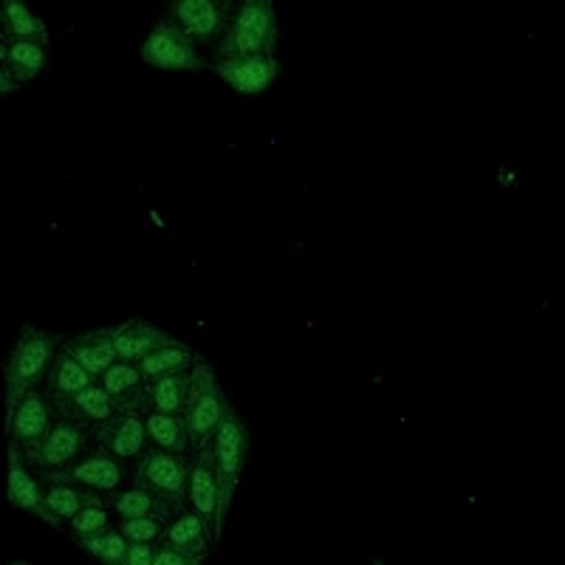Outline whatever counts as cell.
<instances>
[{
    "instance_id": "cell-1",
    "label": "cell",
    "mask_w": 565,
    "mask_h": 565,
    "mask_svg": "<svg viewBox=\"0 0 565 565\" xmlns=\"http://www.w3.org/2000/svg\"><path fill=\"white\" fill-rule=\"evenodd\" d=\"M60 337L49 334L43 328L23 326L7 362V427L12 424L14 411L26 398L29 391L49 376L54 356H57Z\"/></svg>"
},
{
    "instance_id": "cell-2",
    "label": "cell",
    "mask_w": 565,
    "mask_h": 565,
    "mask_svg": "<svg viewBox=\"0 0 565 565\" xmlns=\"http://www.w3.org/2000/svg\"><path fill=\"white\" fill-rule=\"evenodd\" d=\"M277 45V14L271 0H241L232 14L230 32L215 49L218 60L264 54L271 57Z\"/></svg>"
},
{
    "instance_id": "cell-3",
    "label": "cell",
    "mask_w": 565,
    "mask_h": 565,
    "mask_svg": "<svg viewBox=\"0 0 565 565\" xmlns=\"http://www.w3.org/2000/svg\"><path fill=\"white\" fill-rule=\"evenodd\" d=\"M215 444V472H218V521H215V534L224 532L226 514L232 507V494L238 489L241 476H244L246 456H249V430H246L244 418L235 413L230 405L224 422L218 424V430L212 436Z\"/></svg>"
},
{
    "instance_id": "cell-4",
    "label": "cell",
    "mask_w": 565,
    "mask_h": 565,
    "mask_svg": "<svg viewBox=\"0 0 565 565\" xmlns=\"http://www.w3.org/2000/svg\"><path fill=\"white\" fill-rule=\"evenodd\" d=\"M230 402H226L224 391H221L215 371L206 365L204 360L193 367V382H190V393H186L184 418L186 430H190V444L193 447H204L212 441L218 424L224 422Z\"/></svg>"
},
{
    "instance_id": "cell-5",
    "label": "cell",
    "mask_w": 565,
    "mask_h": 565,
    "mask_svg": "<svg viewBox=\"0 0 565 565\" xmlns=\"http://www.w3.org/2000/svg\"><path fill=\"white\" fill-rule=\"evenodd\" d=\"M38 478L43 483H79V487H90L97 492H116L128 481V467L97 444L94 450H85L83 456L74 458L68 467L40 469Z\"/></svg>"
},
{
    "instance_id": "cell-6",
    "label": "cell",
    "mask_w": 565,
    "mask_h": 565,
    "mask_svg": "<svg viewBox=\"0 0 565 565\" xmlns=\"http://www.w3.org/2000/svg\"><path fill=\"white\" fill-rule=\"evenodd\" d=\"M141 57L145 63L156 65L164 71H204V57H199L195 40L175 23L173 18L159 20L153 32L148 34L141 45Z\"/></svg>"
},
{
    "instance_id": "cell-7",
    "label": "cell",
    "mask_w": 565,
    "mask_h": 565,
    "mask_svg": "<svg viewBox=\"0 0 565 565\" xmlns=\"http://www.w3.org/2000/svg\"><path fill=\"white\" fill-rule=\"evenodd\" d=\"M168 18H173L195 43L218 49L226 38L235 14V3L230 0H175L168 7Z\"/></svg>"
},
{
    "instance_id": "cell-8",
    "label": "cell",
    "mask_w": 565,
    "mask_h": 565,
    "mask_svg": "<svg viewBox=\"0 0 565 565\" xmlns=\"http://www.w3.org/2000/svg\"><path fill=\"white\" fill-rule=\"evenodd\" d=\"M190 472H193V467H190L184 452H170L164 447L150 444L148 452L139 458V467H136V487L168 494L173 501L184 503L186 489H190Z\"/></svg>"
},
{
    "instance_id": "cell-9",
    "label": "cell",
    "mask_w": 565,
    "mask_h": 565,
    "mask_svg": "<svg viewBox=\"0 0 565 565\" xmlns=\"http://www.w3.org/2000/svg\"><path fill=\"white\" fill-rule=\"evenodd\" d=\"M90 438H94V427H83V424H74L68 418H57L49 436L38 447L23 452V456H26L29 467H34L38 472L40 469L68 467L74 458L90 450Z\"/></svg>"
},
{
    "instance_id": "cell-10",
    "label": "cell",
    "mask_w": 565,
    "mask_h": 565,
    "mask_svg": "<svg viewBox=\"0 0 565 565\" xmlns=\"http://www.w3.org/2000/svg\"><path fill=\"white\" fill-rule=\"evenodd\" d=\"M148 424L141 413H114L94 427V441L119 461H139L148 452Z\"/></svg>"
},
{
    "instance_id": "cell-11",
    "label": "cell",
    "mask_w": 565,
    "mask_h": 565,
    "mask_svg": "<svg viewBox=\"0 0 565 565\" xmlns=\"http://www.w3.org/2000/svg\"><path fill=\"white\" fill-rule=\"evenodd\" d=\"M40 483L43 481L29 472L26 456H23L20 444L12 438V441H9V503L23 509V512L34 514V518H40V521L49 523V526L60 529L63 521H60L52 509L45 507V489L40 487Z\"/></svg>"
},
{
    "instance_id": "cell-12",
    "label": "cell",
    "mask_w": 565,
    "mask_h": 565,
    "mask_svg": "<svg viewBox=\"0 0 565 565\" xmlns=\"http://www.w3.org/2000/svg\"><path fill=\"white\" fill-rule=\"evenodd\" d=\"M186 498L193 503V512L204 521L210 543H218L215 534V521H218V472H215V444H204L199 452V461L190 472V489Z\"/></svg>"
},
{
    "instance_id": "cell-13",
    "label": "cell",
    "mask_w": 565,
    "mask_h": 565,
    "mask_svg": "<svg viewBox=\"0 0 565 565\" xmlns=\"http://www.w3.org/2000/svg\"><path fill=\"white\" fill-rule=\"evenodd\" d=\"M57 418V407H54L49 393L29 391L26 398H23L18 411H14V418L7 427V433L9 438H14V441L20 444V450L26 452L32 450V447H38V444L49 436V430H52Z\"/></svg>"
},
{
    "instance_id": "cell-14",
    "label": "cell",
    "mask_w": 565,
    "mask_h": 565,
    "mask_svg": "<svg viewBox=\"0 0 565 565\" xmlns=\"http://www.w3.org/2000/svg\"><path fill=\"white\" fill-rule=\"evenodd\" d=\"M210 68L224 79L230 88H235L244 97H255L269 88L277 77V60L264 54H246V57L212 60Z\"/></svg>"
},
{
    "instance_id": "cell-15",
    "label": "cell",
    "mask_w": 565,
    "mask_h": 565,
    "mask_svg": "<svg viewBox=\"0 0 565 565\" xmlns=\"http://www.w3.org/2000/svg\"><path fill=\"white\" fill-rule=\"evenodd\" d=\"M49 396H52L60 418H68L74 424H83V427H97L105 418L119 413L114 402H110L108 391L99 382L77 393H49Z\"/></svg>"
},
{
    "instance_id": "cell-16",
    "label": "cell",
    "mask_w": 565,
    "mask_h": 565,
    "mask_svg": "<svg viewBox=\"0 0 565 565\" xmlns=\"http://www.w3.org/2000/svg\"><path fill=\"white\" fill-rule=\"evenodd\" d=\"M99 385L108 391L110 402H114L119 413H145L150 382L141 376L139 365H134V362H114L99 376Z\"/></svg>"
},
{
    "instance_id": "cell-17",
    "label": "cell",
    "mask_w": 565,
    "mask_h": 565,
    "mask_svg": "<svg viewBox=\"0 0 565 565\" xmlns=\"http://www.w3.org/2000/svg\"><path fill=\"white\" fill-rule=\"evenodd\" d=\"M108 503L116 512L122 514V518H156V521L161 523L175 521V518L184 512V503L173 501L168 494L150 492V489L141 487L116 489V492H110Z\"/></svg>"
},
{
    "instance_id": "cell-18",
    "label": "cell",
    "mask_w": 565,
    "mask_h": 565,
    "mask_svg": "<svg viewBox=\"0 0 565 565\" xmlns=\"http://www.w3.org/2000/svg\"><path fill=\"white\" fill-rule=\"evenodd\" d=\"M110 331H114V345L119 362H134V365L139 360H145L156 348L179 342L168 331H161V328H156L148 320H141V317H134V320L122 322V326H114Z\"/></svg>"
},
{
    "instance_id": "cell-19",
    "label": "cell",
    "mask_w": 565,
    "mask_h": 565,
    "mask_svg": "<svg viewBox=\"0 0 565 565\" xmlns=\"http://www.w3.org/2000/svg\"><path fill=\"white\" fill-rule=\"evenodd\" d=\"M65 351L85 367L94 376H103L114 362H119L114 345V331L110 328H99V331H90V334H77L65 342Z\"/></svg>"
},
{
    "instance_id": "cell-20",
    "label": "cell",
    "mask_w": 565,
    "mask_h": 565,
    "mask_svg": "<svg viewBox=\"0 0 565 565\" xmlns=\"http://www.w3.org/2000/svg\"><path fill=\"white\" fill-rule=\"evenodd\" d=\"M0 26H3V45H45V40H49V29H45L43 20L34 12H29L26 3H20V0H3V7H0Z\"/></svg>"
},
{
    "instance_id": "cell-21",
    "label": "cell",
    "mask_w": 565,
    "mask_h": 565,
    "mask_svg": "<svg viewBox=\"0 0 565 565\" xmlns=\"http://www.w3.org/2000/svg\"><path fill=\"white\" fill-rule=\"evenodd\" d=\"M201 362L199 353H193L184 342H173V345H161L156 351H150L145 360H139L141 376L148 382L159 380V376H168V373H181V371H193Z\"/></svg>"
},
{
    "instance_id": "cell-22",
    "label": "cell",
    "mask_w": 565,
    "mask_h": 565,
    "mask_svg": "<svg viewBox=\"0 0 565 565\" xmlns=\"http://www.w3.org/2000/svg\"><path fill=\"white\" fill-rule=\"evenodd\" d=\"M190 382H193V371L168 373L159 376L148 385V402H145V413H184L186 393H190Z\"/></svg>"
},
{
    "instance_id": "cell-23",
    "label": "cell",
    "mask_w": 565,
    "mask_h": 565,
    "mask_svg": "<svg viewBox=\"0 0 565 565\" xmlns=\"http://www.w3.org/2000/svg\"><path fill=\"white\" fill-rule=\"evenodd\" d=\"M45 507L57 514L60 521H71L85 507H108L97 489H79V483H49L45 489Z\"/></svg>"
},
{
    "instance_id": "cell-24",
    "label": "cell",
    "mask_w": 565,
    "mask_h": 565,
    "mask_svg": "<svg viewBox=\"0 0 565 565\" xmlns=\"http://www.w3.org/2000/svg\"><path fill=\"white\" fill-rule=\"evenodd\" d=\"M148 424V436L156 447H164L170 452H186L190 447V430H186L184 413H141Z\"/></svg>"
},
{
    "instance_id": "cell-25",
    "label": "cell",
    "mask_w": 565,
    "mask_h": 565,
    "mask_svg": "<svg viewBox=\"0 0 565 565\" xmlns=\"http://www.w3.org/2000/svg\"><path fill=\"white\" fill-rule=\"evenodd\" d=\"M71 540L83 548L85 554H90L94 559H103L105 565H125L128 563V548L130 540L125 537L119 529H103V532L94 534H74L71 532Z\"/></svg>"
},
{
    "instance_id": "cell-26",
    "label": "cell",
    "mask_w": 565,
    "mask_h": 565,
    "mask_svg": "<svg viewBox=\"0 0 565 565\" xmlns=\"http://www.w3.org/2000/svg\"><path fill=\"white\" fill-rule=\"evenodd\" d=\"M45 382H49V393H77L83 391V387L97 385L99 380L90 371H85V367L79 365V362L74 360L65 348H60L52 367H49Z\"/></svg>"
},
{
    "instance_id": "cell-27",
    "label": "cell",
    "mask_w": 565,
    "mask_h": 565,
    "mask_svg": "<svg viewBox=\"0 0 565 565\" xmlns=\"http://www.w3.org/2000/svg\"><path fill=\"white\" fill-rule=\"evenodd\" d=\"M161 540H168L170 546L184 554H206V546H210L204 521L195 512H181L175 521H170Z\"/></svg>"
},
{
    "instance_id": "cell-28",
    "label": "cell",
    "mask_w": 565,
    "mask_h": 565,
    "mask_svg": "<svg viewBox=\"0 0 565 565\" xmlns=\"http://www.w3.org/2000/svg\"><path fill=\"white\" fill-rule=\"evenodd\" d=\"M0 57H3V68H7L20 85L32 83L40 71L45 68V45L40 43L3 45Z\"/></svg>"
},
{
    "instance_id": "cell-29",
    "label": "cell",
    "mask_w": 565,
    "mask_h": 565,
    "mask_svg": "<svg viewBox=\"0 0 565 565\" xmlns=\"http://www.w3.org/2000/svg\"><path fill=\"white\" fill-rule=\"evenodd\" d=\"M119 532L130 540V543H156L164 534V523L156 518H122Z\"/></svg>"
},
{
    "instance_id": "cell-30",
    "label": "cell",
    "mask_w": 565,
    "mask_h": 565,
    "mask_svg": "<svg viewBox=\"0 0 565 565\" xmlns=\"http://www.w3.org/2000/svg\"><path fill=\"white\" fill-rule=\"evenodd\" d=\"M71 532L74 534H94V532H103V529L110 526V518H108V509L105 507H85L79 509L74 518H71Z\"/></svg>"
},
{
    "instance_id": "cell-31",
    "label": "cell",
    "mask_w": 565,
    "mask_h": 565,
    "mask_svg": "<svg viewBox=\"0 0 565 565\" xmlns=\"http://www.w3.org/2000/svg\"><path fill=\"white\" fill-rule=\"evenodd\" d=\"M206 554H184L175 546H170L168 540H161V546L156 548L153 565H199Z\"/></svg>"
},
{
    "instance_id": "cell-32",
    "label": "cell",
    "mask_w": 565,
    "mask_h": 565,
    "mask_svg": "<svg viewBox=\"0 0 565 565\" xmlns=\"http://www.w3.org/2000/svg\"><path fill=\"white\" fill-rule=\"evenodd\" d=\"M156 548L153 543H130L128 563L125 565H153Z\"/></svg>"
},
{
    "instance_id": "cell-33",
    "label": "cell",
    "mask_w": 565,
    "mask_h": 565,
    "mask_svg": "<svg viewBox=\"0 0 565 565\" xmlns=\"http://www.w3.org/2000/svg\"><path fill=\"white\" fill-rule=\"evenodd\" d=\"M0 79H3V83H0V90H3V94H9V90H14L12 74H9L7 68H3V74H0Z\"/></svg>"
}]
</instances>
